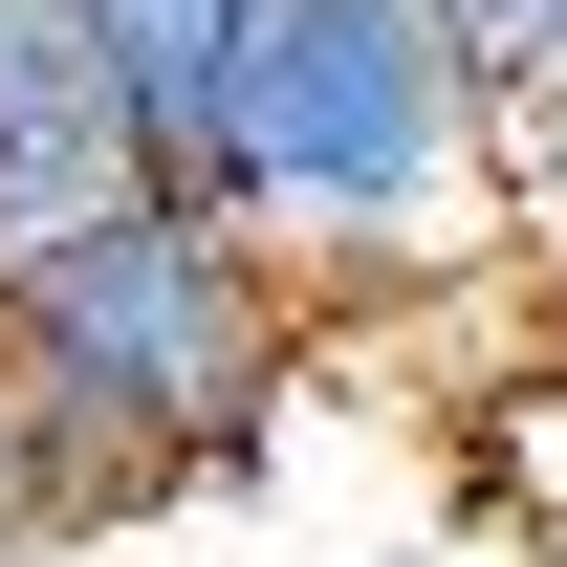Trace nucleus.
Returning <instances> with one entry per match:
<instances>
[{"label": "nucleus", "mask_w": 567, "mask_h": 567, "mask_svg": "<svg viewBox=\"0 0 567 567\" xmlns=\"http://www.w3.org/2000/svg\"><path fill=\"white\" fill-rule=\"evenodd\" d=\"M0 567H44L22 546V328H0Z\"/></svg>", "instance_id": "5"}, {"label": "nucleus", "mask_w": 567, "mask_h": 567, "mask_svg": "<svg viewBox=\"0 0 567 567\" xmlns=\"http://www.w3.org/2000/svg\"><path fill=\"white\" fill-rule=\"evenodd\" d=\"M132 175L153 153H132V87L87 44V0H0V262L66 240V218H110Z\"/></svg>", "instance_id": "3"}, {"label": "nucleus", "mask_w": 567, "mask_h": 567, "mask_svg": "<svg viewBox=\"0 0 567 567\" xmlns=\"http://www.w3.org/2000/svg\"><path fill=\"white\" fill-rule=\"evenodd\" d=\"M524 567H567V481H546V502H524Z\"/></svg>", "instance_id": "6"}, {"label": "nucleus", "mask_w": 567, "mask_h": 567, "mask_svg": "<svg viewBox=\"0 0 567 567\" xmlns=\"http://www.w3.org/2000/svg\"><path fill=\"white\" fill-rule=\"evenodd\" d=\"M0 328H22V546H110L153 502L240 481L262 415L306 393V284L197 175H132L110 218L22 240Z\"/></svg>", "instance_id": "1"}, {"label": "nucleus", "mask_w": 567, "mask_h": 567, "mask_svg": "<svg viewBox=\"0 0 567 567\" xmlns=\"http://www.w3.org/2000/svg\"><path fill=\"white\" fill-rule=\"evenodd\" d=\"M436 22H458V66H481L502 110H524V87H567V0H436Z\"/></svg>", "instance_id": "4"}, {"label": "nucleus", "mask_w": 567, "mask_h": 567, "mask_svg": "<svg viewBox=\"0 0 567 567\" xmlns=\"http://www.w3.org/2000/svg\"><path fill=\"white\" fill-rule=\"evenodd\" d=\"M175 175L306 284V328H371L502 262V87L458 66L436 0H240Z\"/></svg>", "instance_id": "2"}]
</instances>
